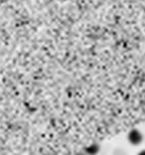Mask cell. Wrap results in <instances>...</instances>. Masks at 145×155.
Instances as JSON below:
<instances>
[{
  "label": "cell",
  "mask_w": 145,
  "mask_h": 155,
  "mask_svg": "<svg viewBox=\"0 0 145 155\" xmlns=\"http://www.w3.org/2000/svg\"><path fill=\"white\" fill-rule=\"evenodd\" d=\"M127 140L132 146H140L143 140H144V135L140 129L133 128L128 131L127 134Z\"/></svg>",
  "instance_id": "cell-1"
},
{
  "label": "cell",
  "mask_w": 145,
  "mask_h": 155,
  "mask_svg": "<svg viewBox=\"0 0 145 155\" xmlns=\"http://www.w3.org/2000/svg\"><path fill=\"white\" fill-rule=\"evenodd\" d=\"M86 155H99L101 152V145L99 143H92L83 150Z\"/></svg>",
  "instance_id": "cell-2"
},
{
  "label": "cell",
  "mask_w": 145,
  "mask_h": 155,
  "mask_svg": "<svg viewBox=\"0 0 145 155\" xmlns=\"http://www.w3.org/2000/svg\"><path fill=\"white\" fill-rule=\"evenodd\" d=\"M74 155H86V154L84 153V151H78V152H76Z\"/></svg>",
  "instance_id": "cell-3"
},
{
  "label": "cell",
  "mask_w": 145,
  "mask_h": 155,
  "mask_svg": "<svg viewBox=\"0 0 145 155\" xmlns=\"http://www.w3.org/2000/svg\"><path fill=\"white\" fill-rule=\"evenodd\" d=\"M137 155H145V148H143V150H141V151L137 153Z\"/></svg>",
  "instance_id": "cell-4"
}]
</instances>
